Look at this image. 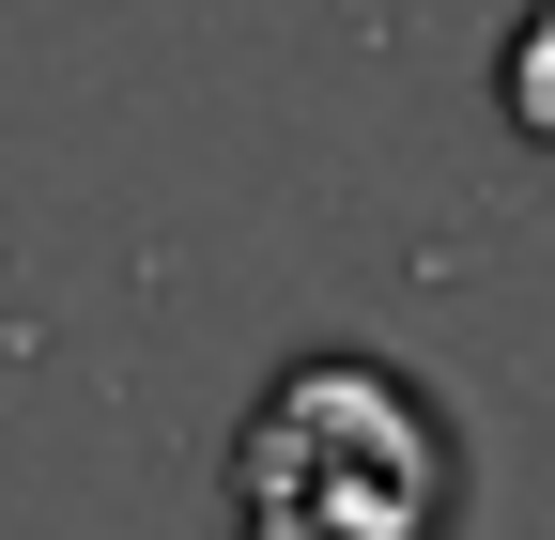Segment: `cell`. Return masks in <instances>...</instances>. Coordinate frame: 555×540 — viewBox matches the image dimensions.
<instances>
[{
  "label": "cell",
  "mask_w": 555,
  "mask_h": 540,
  "mask_svg": "<svg viewBox=\"0 0 555 540\" xmlns=\"http://www.w3.org/2000/svg\"><path fill=\"white\" fill-rule=\"evenodd\" d=\"M217 540H463V417L371 340L278 356L217 448Z\"/></svg>",
  "instance_id": "6da1fadb"
}]
</instances>
